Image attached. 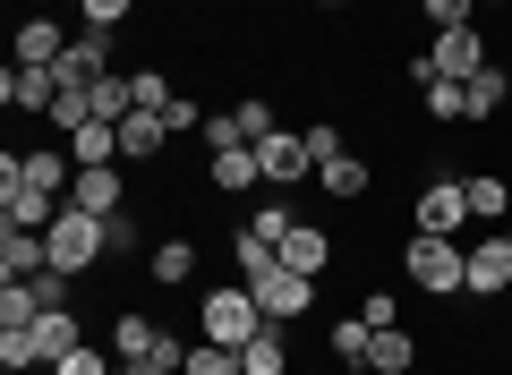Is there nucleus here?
Listing matches in <instances>:
<instances>
[{
    "label": "nucleus",
    "mask_w": 512,
    "mask_h": 375,
    "mask_svg": "<svg viewBox=\"0 0 512 375\" xmlns=\"http://www.w3.org/2000/svg\"><path fill=\"white\" fill-rule=\"evenodd\" d=\"M0 179H26V188H52L60 205H69V179H77V154L69 145H35V154H0Z\"/></svg>",
    "instance_id": "6e6552de"
},
{
    "label": "nucleus",
    "mask_w": 512,
    "mask_h": 375,
    "mask_svg": "<svg viewBox=\"0 0 512 375\" xmlns=\"http://www.w3.org/2000/svg\"><path fill=\"white\" fill-rule=\"evenodd\" d=\"M35 375H52V367H35Z\"/></svg>",
    "instance_id": "37998d69"
},
{
    "label": "nucleus",
    "mask_w": 512,
    "mask_h": 375,
    "mask_svg": "<svg viewBox=\"0 0 512 375\" xmlns=\"http://www.w3.org/2000/svg\"><path fill=\"white\" fill-rule=\"evenodd\" d=\"M77 9H86V26H120L137 0H77Z\"/></svg>",
    "instance_id": "4c0bfd02"
},
{
    "label": "nucleus",
    "mask_w": 512,
    "mask_h": 375,
    "mask_svg": "<svg viewBox=\"0 0 512 375\" xmlns=\"http://www.w3.org/2000/svg\"><path fill=\"white\" fill-rule=\"evenodd\" d=\"M239 282L256 290V307H265V324H291V316H308V299H316V282H308V273H291V265H282V248L265 256V265H248Z\"/></svg>",
    "instance_id": "20e7f679"
},
{
    "label": "nucleus",
    "mask_w": 512,
    "mask_h": 375,
    "mask_svg": "<svg viewBox=\"0 0 512 375\" xmlns=\"http://www.w3.org/2000/svg\"><path fill=\"white\" fill-rule=\"evenodd\" d=\"M282 265H291V273H308V282H316V273H325V265H333V239H325V231H316V222H299V231H291V239H282Z\"/></svg>",
    "instance_id": "6ab92c4d"
},
{
    "label": "nucleus",
    "mask_w": 512,
    "mask_h": 375,
    "mask_svg": "<svg viewBox=\"0 0 512 375\" xmlns=\"http://www.w3.org/2000/svg\"><path fill=\"white\" fill-rule=\"evenodd\" d=\"M69 154H77V171H94V162H120V120H86V128H69Z\"/></svg>",
    "instance_id": "a211bd4d"
},
{
    "label": "nucleus",
    "mask_w": 512,
    "mask_h": 375,
    "mask_svg": "<svg viewBox=\"0 0 512 375\" xmlns=\"http://www.w3.org/2000/svg\"><path fill=\"white\" fill-rule=\"evenodd\" d=\"M487 69V35H478V26H444V35H427V52L410 60V77H478Z\"/></svg>",
    "instance_id": "39448f33"
},
{
    "label": "nucleus",
    "mask_w": 512,
    "mask_h": 375,
    "mask_svg": "<svg viewBox=\"0 0 512 375\" xmlns=\"http://www.w3.org/2000/svg\"><path fill=\"white\" fill-rule=\"evenodd\" d=\"M350 375H376V367H367V358H359V367H350Z\"/></svg>",
    "instance_id": "79ce46f5"
},
{
    "label": "nucleus",
    "mask_w": 512,
    "mask_h": 375,
    "mask_svg": "<svg viewBox=\"0 0 512 375\" xmlns=\"http://www.w3.org/2000/svg\"><path fill=\"white\" fill-rule=\"evenodd\" d=\"M427 111H436V120H470V103H461V77H427Z\"/></svg>",
    "instance_id": "473e14b6"
},
{
    "label": "nucleus",
    "mask_w": 512,
    "mask_h": 375,
    "mask_svg": "<svg viewBox=\"0 0 512 375\" xmlns=\"http://www.w3.org/2000/svg\"><path fill=\"white\" fill-rule=\"evenodd\" d=\"M35 273H52V239L0 222V282H35Z\"/></svg>",
    "instance_id": "9b49d317"
},
{
    "label": "nucleus",
    "mask_w": 512,
    "mask_h": 375,
    "mask_svg": "<svg viewBox=\"0 0 512 375\" xmlns=\"http://www.w3.org/2000/svg\"><path fill=\"white\" fill-rule=\"evenodd\" d=\"M410 358H419V350H410L402 324H384V333L367 341V367H376V375H410Z\"/></svg>",
    "instance_id": "b1692460"
},
{
    "label": "nucleus",
    "mask_w": 512,
    "mask_h": 375,
    "mask_svg": "<svg viewBox=\"0 0 512 375\" xmlns=\"http://www.w3.org/2000/svg\"><path fill=\"white\" fill-rule=\"evenodd\" d=\"M0 103H9V111H43V120H52L60 69H26V60H9V69H0Z\"/></svg>",
    "instance_id": "9d476101"
},
{
    "label": "nucleus",
    "mask_w": 512,
    "mask_h": 375,
    "mask_svg": "<svg viewBox=\"0 0 512 375\" xmlns=\"http://www.w3.org/2000/svg\"><path fill=\"white\" fill-rule=\"evenodd\" d=\"M128 86H137V111H171V77L163 69H137Z\"/></svg>",
    "instance_id": "72a5a7b5"
},
{
    "label": "nucleus",
    "mask_w": 512,
    "mask_h": 375,
    "mask_svg": "<svg viewBox=\"0 0 512 375\" xmlns=\"http://www.w3.org/2000/svg\"><path fill=\"white\" fill-rule=\"evenodd\" d=\"M461 222H470V188H461V179H427V188H419V231L453 239Z\"/></svg>",
    "instance_id": "f8f14e48"
},
{
    "label": "nucleus",
    "mask_w": 512,
    "mask_h": 375,
    "mask_svg": "<svg viewBox=\"0 0 512 375\" xmlns=\"http://www.w3.org/2000/svg\"><path fill=\"white\" fill-rule=\"evenodd\" d=\"M214 188H222V197H239V188H265V171H256V145H222V154H214Z\"/></svg>",
    "instance_id": "412c9836"
},
{
    "label": "nucleus",
    "mask_w": 512,
    "mask_h": 375,
    "mask_svg": "<svg viewBox=\"0 0 512 375\" xmlns=\"http://www.w3.org/2000/svg\"><path fill=\"white\" fill-rule=\"evenodd\" d=\"M299 137H308V154H316V162L350 154V145H342V120H308V128H299Z\"/></svg>",
    "instance_id": "f704fd0d"
},
{
    "label": "nucleus",
    "mask_w": 512,
    "mask_h": 375,
    "mask_svg": "<svg viewBox=\"0 0 512 375\" xmlns=\"http://www.w3.org/2000/svg\"><path fill=\"white\" fill-rule=\"evenodd\" d=\"M52 69H60V86H77V94L103 86V77H111V26H86V35H69V52H60Z\"/></svg>",
    "instance_id": "1a4fd4ad"
},
{
    "label": "nucleus",
    "mask_w": 512,
    "mask_h": 375,
    "mask_svg": "<svg viewBox=\"0 0 512 375\" xmlns=\"http://www.w3.org/2000/svg\"><path fill=\"white\" fill-rule=\"evenodd\" d=\"M316 9H350V0H316Z\"/></svg>",
    "instance_id": "ea45409f"
},
{
    "label": "nucleus",
    "mask_w": 512,
    "mask_h": 375,
    "mask_svg": "<svg viewBox=\"0 0 512 375\" xmlns=\"http://www.w3.org/2000/svg\"><path fill=\"white\" fill-rule=\"evenodd\" d=\"M231 120H239V137H248V145H256V137H274V128H282V111H274V103H265V94H248V103H239V111H231Z\"/></svg>",
    "instance_id": "c85d7f7f"
},
{
    "label": "nucleus",
    "mask_w": 512,
    "mask_h": 375,
    "mask_svg": "<svg viewBox=\"0 0 512 375\" xmlns=\"http://www.w3.org/2000/svg\"><path fill=\"white\" fill-rule=\"evenodd\" d=\"M180 375H188V367H180Z\"/></svg>",
    "instance_id": "c03bdc74"
},
{
    "label": "nucleus",
    "mask_w": 512,
    "mask_h": 375,
    "mask_svg": "<svg viewBox=\"0 0 512 375\" xmlns=\"http://www.w3.org/2000/svg\"><path fill=\"white\" fill-rule=\"evenodd\" d=\"M478 9H512V0H478Z\"/></svg>",
    "instance_id": "a19ab883"
},
{
    "label": "nucleus",
    "mask_w": 512,
    "mask_h": 375,
    "mask_svg": "<svg viewBox=\"0 0 512 375\" xmlns=\"http://www.w3.org/2000/svg\"><path fill=\"white\" fill-rule=\"evenodd\" d=\"M205 120H214V111H197L188 94H171V111H163V128H171V137H180V128H197V137H205Z\"/></svg>",
    "instance_id": "e433bc0d"
},
{
    "label": "nucleus",
    "mask_w": 512,
    "mask_h": 375,
    "mask_svg": "<svg viewBox=\"0 0 512 375\" xmlns=\"http://www.w3.org/2000/svg\"><path fill=\"white\" fill-rule=\"evenodd\" d=\"M470 188V222H504V205H512V188L495 171H478V179H461Z\"/></svg>",
    "instance_id": "393cba45"
},
{
    "label": "nucleus",
    "mask_w": 512,
    "mask_h": 375,
    "mask_svg": "<svg viewBox=\"0 0 512 375\" xmlns=\"http://www.w3.org/2000/svg\"><path fill=\"white\" fill-rule=\"evenodd\" d=\"M367 341H376V324H367L359 307H350V324H333V350H342L350 367H359V358H367Z\"/></svg>",
    "instance_id": "2f4dec72"
},
{
    "label": "nucleus",
    "mask_w": 512,
    "mask_h": 375,
    "mask_svg": "<svg viewBox=\"0 0 512 375\" xmlns=\"http://www.w3.org/2000/svg\"><path fill=\"white\" fill-rule=\"evenodd\" d=\"M512 290V231H487L470 248V273H461V299H504Z\"/></svg>",
    "instance_id": "0eeeda50"
},
{
    "label": "nucleus",
    "mask_w": 512,
    "mask_h": 375,
    "mask_svg": "<svg viewBox=\"0 0 512 375\" xmlns=\"http://www.w3.org/2000/svg\"><path fill=\"white\" fill-rule=\"evenodd\" d=\"M26 341H35V367H60V358H69L77 341H86V324H77L69 307H43V316L26 324Z\"/></svg>",
    "instance_id": "4468645a"
},
{
    "label": "nucleus",
    "mask_w": 512,
    "mask_h": 375,
    "mask_svg": "<svg viewBox=\"0 0 512 375\" xmlns=\"http://www.w3.org/2000/svg\"><path fill=\"white\" fill-rule=\"evenodd\" d=\"M248 231H256V239H274V248H282V239L299 231V214H291V205H282V197H265V205H256V214H248Z\"/></svg>",
    "instance_id": "bb28decb"
},
{
    "label": "nucleus",
    "mask_w": 512,
    "mask_h": 375,
    "mask_svg": "<svg viewBox=\"0 0 512 375\" xmlns=\"http://www.w3.org/2000/svg\"><path fill=\"white\" fill-rule=\"evenodd\" d=\"M461 103H470V120H495V111L512 103V77H504V69H495V60H487V69H478V77H461Z\"/></svg>",
    "instance_id": "f3484780"
},
{
    "label": "nucleus",
    "mask_w": 512,
    "mask_h": 375,
    "mask_svg": "<svg viewBox=\"0 0 512 375\" xmlns=\"http://www.w3.org/2000/svg\"><path fill=\"white\" fill-rule=\"evenodd\" d=\"M60 52H69V35H60L52 18H26V26H18V60H26V69H52Z\"/></svg>",
    "instance_id": "4be33fe9"
},
{
    "label": "nucleus",
    "mask_w": 512,
    "mask_h": 375,
    "mask_svg": "<svg viewBox=\"0 0 512 375\" xmlns=\"http://www.w3.org/2000/svg\"><path fill=\"white\" fill-rule=\"evenodd\" d=\"M137 248H146V222L120 205V214H111V256H137Z\"/></svg>",
    "instance_id": "c9c22d12"
},
{
    "label": "nucleus",
    "mask_w": 512,
    "mask_h": 375,
    "mask_svg": "<svg viewBox=\"0 0 512 375\" xmlns=\"http://www.w3.org/2000/svg\"><path fill=\"white\" fill-rule=\"evenodd\" d=\"M163 145H171L163 111H128V120H120V162H154Z\"/></svg>",
    "instance_id": "2eb2a0df"
},
{
    "label": "nucleus",
    "mask_w": 512,
    "mask_h": 375,
    "mask_svg": "<svg viewBox=\"0 0 512 375\" xmlns=\"http://www.w3.org/2000/svg\"><path fill=\"white\" fill-rule=\"evenodd\" d=\"M316 188H325V197H342V205H359V197H367V162H359V154L316 162Z\"/></svg>",
    "instance_id": "aec40b11"
},
{
    "label": "nucleus",
    "mask_w": 512,
    "mask_h": 375,
    "mask_svg": "<svg viewBox=\"0 0 512 375\" xmlns=\"http://www.w3.org/2000/svg\"><path fill=\"white\" fill-rule=\"evenodd\" d=\"M256 171H265V188H299V179H316V154H308V137L282 120L274 137H256Z\"/></svg>",
    "instance_id": "423d86ee"
},
{
    "label": "nucleus",
    "mask_w": 512,
    "mask_h": 375,
    "mask_svg": "<svg viewBox=\"0 0 512 375\" xmlns=\"http://www.w3.org/2000/svg\"><path fill=\"white\" fill-rule=\"evenodd\" d=\"M69 205H86V214H120V205H128V179H120V162H94V171H77L69 179Z\"/></svg>",
    "instance_id": "ddd939ff"
},
{
    "label": "nucleus",
    "mask_w": 512,
    "mask_h": 375,
    "mask_svg": "<svg viewBox=\"0 0 512 375\" xmlns=\"http://www.w3.org/2000/svg\"><path fill=\"white\" fill-rule=\"evenodd\" d=\"M205 145L222 154V145H248V137H239V120H231V111H214V120H205Z\"/></svg>",
    "instance_id": "58836bf2"
},
{
    "label": "nucleus",
    "mask_w": 512,
    "mask_h": 375,
    "mask_svg": "<svg viewBox=\"0 0 512 375\" xmlns=\"http://www.w3.org/2000/svg\"><path fill=\"white\" fill-rule=\"evenodd\" d=\"M197 333H205V341H222V350H248V341L265 333V307H256V290H248V282H231V290H205V307H197Z\"/></svg>",
    "instance_id": "f257e3e1"
},
{
    "label": "nucleus",
    "mask_w": 512,
    "mask_h": 375,
    "mask_svg": "<svg viewBox=\"0 0 512 375\" xmlns=\"http://www.w3.org/2000/svg\"><path fill=\"white\" fill-rule=\"evenodd\" d=\"M427 9V35H444V26H478V0H419Z\"/></svg>",
    "instance_id": "7c9ffc66"
},
{
    "label": "nucleus",
    "mask_w": 512,
    "mask_h": 375,
    "mask_svg": "<svg viewBox=\"0 0 512 375\" xmlns=\"http://www.w3.org/2000/svg\"><path fill=\"white\" fill-rule=\"evenodd\" d=\"M239 367H248V375H291V341H282V324H265V333L239 350Z\"/></svg>",
    "instance_id": "5701e85b"
},
{
    "label": "nucleus",
    "mask_w": 512,
    "mask_h": 375,
    "mask_svg": "<svg viewBox=\"0 0 512 375\" xmlns=\"http://www.w3.org/2000/svg\"><path fill=\"white\" fill-rule=\"evenodd\" d=\"M52 375H120V358H111V350H94V341H77V350L60 358Z\"/></svg>",
    "instance_id": "c756f323"
},
{
    "label": "nucleus",
    "mask_w": 512,
    "mask_h": 375,
    "mask_svg": "<svg viewBox=\"0 0 512 375\" xmlns=\"http://www.w3.org/2000/svg\"><path fill=\"white\" fill-rule=\"evenodd\" d=\"M188 375H248V367H239V350H222V341H205V333H197V350H188Z\"/></svg>",
    "instance_id": "cd10ccee"
},
{
    "label": "nucleus",
    "mask_w": 512,
    "mask_h": 375,
    "mask_svg": "<svg viewBox=\"0 0 512 375\" xmlns=\"http://www.w3.org/2000/svg\"><path fill=\"white\" fill-rule=\"evenodd\" d=\"M43 239H52V265H60V273H94V265L111 256V222L86 214V205H60V222H52Z\"/></svg>",
    "instance_id": "f03ea898"
},
{
    "label": "nucleus",
    "mask_w": 512,
    "mask_h": 375,
    "mask_svg": "<svg viewBox=\"0 0 512 375\" xmlns=\"http://www.w3.org/2000/svg\"><path fill=\"white\" fill-rule=\"evenodd\" d=\"M146 265H154V282H188V273H197V248H188V239H163Z\"/></svg>",
    "instance_id": "a878e982"
},
{
    "label": "nucleus",
    "mask_w": 512,
    "mask_h": 375,
    "mask_svg": "<svg viewBox=\"0 0 512 375\" xmlns=\"http://www.w3.org/2000/svg\"><path fill=\"white\" fill-rule=\"evenodd\" d=\"M163 324H154V316H111V358H154V350H163Z\"/></svg>",
    "instance_id": "dca6fc26"
},
{
    "label": "nucleus",
    "mask_w": 512,
    "mask_h": 375,
    "mask_svg": "<svg viewBox=\"0 0 512 375\" xmlns=\"http://www.w3.org/2000/svg\"><path fill=\"white\" fill-rule=\"evenodd\" d=\"M402 273L427 290V299H461V273H470V248H453V239L419 231V239L402 248Z\"/></svg>",
    "instance_id": "7ed1b4c3"
}]
</instances>
